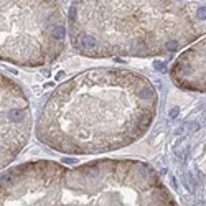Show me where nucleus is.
Segmentation results:
<instances>
[{
    "instance_id": "f257e3e1",
    "label": "nucleus",
    "mask_w": 206,
    "mask_h": 206,
    "mask_svg": "<svg viewBox=\"0 0 206 206\" xmlns=\"http://www.w3.org/2000/svg\"><path fill=\"white\" fill-rule=\"evenodd\" d=\"M30 107L27 97L8 79L2 76V166L27 144L30 134Z\"/></svg>"
},
{
    "instance_id": "f03ea898",
    "label": "nucleus",
    "mask_w": 206,
    "mask_h": 206,
    "mask_svg": "<svg viewBox=\"0 0 206 206\" xmlns=\"http://www.w3.org/2000/svg\"><path fill=\"white\" fill-rule=\"evenodd\" d=\"M180 48V41L175 40V38H172V40L166 43V51H176Z\"/></svg>"
},
{
    "instance_id": "7ed1b4c3",
    "label": "nucleus",
    "mask_w": 206,
    "mask_h": 206,
    "mask_svg": "<svg viewBox=\"0 0 206 206\" xmlns=\"http://www.w3.org/2000/svg\"><path fill=\"white\" fill-rule=\"evenodd\" d=\"M196 17L199 20H206V7H199L196 10Z\"/></svg>"
},
{
    "instance_id": "20e7f679",
    "label": "nucleus",
    "mask_w": 206,
    "mask_h": 206,
    "mask_svg": "<svg viewBox=\"0 0 206 206\" xmlns=\"http://www.w3.org/2000/svg\"><path fill=\"white\" fill-rule=\"evenodd\" d=\"M153 68H155V69H158V71H162V73H165V71H166L165 63H162V61H155V63H153Z\"/></svg>"
},
{
    "instance_id": "39448f33",
    "label": "nucleus",
    "mask_w": 206,
    "mask_h": 206,
    "mask_svg": "<svg viewBox=\"0 0 206 206\" xmlns=\"http://www.w3.org/2000/svg\"><path fill=\"white\" fill-rule=\"evenodd\" d=\"M186 129H188L190 132H196V130L199 129V124H198V122H190V124L186 125Z\"/></svg>"
},
{
    "instance_id": "423d86ee",
    "label": "nucleus",
    "mask_w": 206,
    "mask_h": 206,
    "mask_svg": "<svg viewBox=\"0 0 206 206\" xmlns=\"http://www.w3.org/2000/svg\"><path fill=\"white\" fill-rule=\"evenodd\" d=\"M175 155H176L178 158L185 160V150H181V148H178V147H175Z\"/></svg>"
},
{
    "instance_id": "0eeeda50",
    "label": "nucleus",
    "mask_w": 206,
    "mask_h": 206,
    "mask_svg": "<svg viewBox=\"0 0 206 206\" xmlns=\"http://www.w3.org/2000/svg\"><path fill=\"white\" fill-rule=\"evenodd\" d=\"M178 114H180V109H178V107H173L172 111H170V117L175 119V117H178Z\"/></svg>"
},
{
    "instance_id": "6e6552de",
    "label": "nucleus",
    "mask_w": 206,
    "mask_h": 206,
    "mask_svg": "<svg viewBox=\"0 0 206 206\" xmlns=\"http://www.w3.org/2000/svg\"><path fill=\"white\" fill-rule=\"evenodd\" d=\"M183 132H185V127H178V129L175 130V135H181Z\"/></svg>"
},
{
    "instance_id": "1a4fd4ad",
    "label": "nucleus",
    "mask_w": 206,
    "mask_h": 206,
    "mask_svg": "<svg viewBox=\"0 0 206 206\" xmlns=\"http://www.w3.org/2000/svg\"><path fill=\"white\" fill-rule=\"evenodd\" d=\"M63 162H64V163H76V160L74 158H64Z\"/></svg>"
}]
</instances>
